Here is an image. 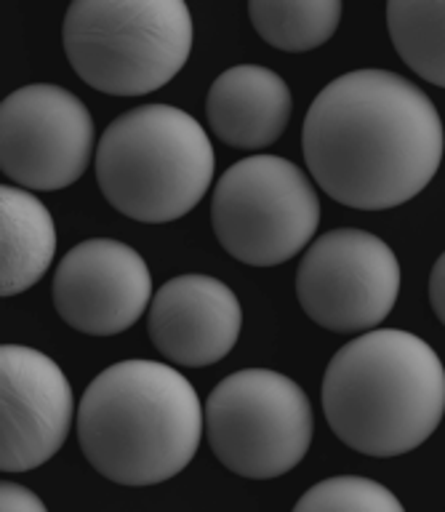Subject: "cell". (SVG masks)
Segmentation results:
<instances>
[{
  "mask_svg": "<svg viewBox=\"0 0 445 512\" xmlns=\"http://www.w3.org/2000/svg\"><path fill=\"white\" fill-rule=\"evenodd\" d=\"M443 144V120L430 96L387 70L331 80L302 128L304 160L320 190L360 211L416 198L438 174Z\"/></svg>",
  "mask_w": 445,
  "mask_h": 512,
  "instance_id": "1",
  "label": "cell"
},
{
  "mask_svg": "<svg viewBox=\"0 0 445 512\" xmlns=\"http://www.w3.org/2000/svg\"><path fill=\"white\" fill-rule=\"evenodd\" d=\"M206 432L195 387L174 366L120 360L88 384L78 406L80 451L120 486H155L192 462Z\"/></svg>",
  "mask_w": 445,
  "mask_h": 512,
  "instance_id": "2",
  "label": "cell"
},
{
  "mask_svg": "<svg viewBox=\"0 0 445 512\" xmlns=\"http://www.w3.org/2000/svg\"><path fill=\"white\" fill-rule=\"evenodd\" d=\"M323 414L344 446L368 456L419 448L445 416V368L416 334L376 328L336 352L323 376Z\"/></svg>",
  "mask_w": 445,
  "mask_h": 512,
  "instance_id": "3",
  "label": "cell"
},
{
  "mask_svg": "<svg viewBox=\"0 0 445 512\" xmlns=\"http://www.w3.org/2000/svg\"><path fill=\"white\" fill-rule=\"evenodd\" d=\"M96 182L112 208L144 224L182 219L214 182V147L190 112L144 104L104 128Z\"/></svg>",
  "mask_w": 445,
  "mask_h": 512,
  "instance_id": "4",
  "label": "cell"
},
{
  "mask_svg": "<svg viewBox=\"0 0 445 512\" xmlns=\"http://www.w3.org/2000/svg\"><path fill=\"white\" fill-rule=\"evenodd\" d=\"M62 43L96 91L152 94L190 59L192 16L182 0H78L64 14Z\"/></svg>",
  "mask_w": 445,
  "mask_h": 512,
  "instance_id": "5",
  "label": "cell"
},
{
  "mask_svg": "<svg viewBox=\"0 0 445 512\" xmlns=\"http://www.w3.org/2000/svg\"><path fill=\"white\" fill-rule=\"evenodd\" d=\"M203 414L208 446L240 478H280L310 451V398L294 379L270 368H246L222 379Z\"/></svg>",
  "mask_w": 445,
  "mask_h": 512,
  "instance_id": "6",
  "label": "cell"
},
{
  "mask_svg": "<svg viewBox=\"0 0 445 512\" xmlns=\"http://www.w3.org/2000/svg\"><path fill=\"white\" fill-rule=\"evenodd\" d=\"M216 240L251 267L294 259L320 224V200L302 168L278 155H254L230 166L211 198Z\"/></svg>",
  "mask_w": 445,
  "mask_h": 512,
  "instance_id": "7",
  "label": "cell"
},
{
  "mask_svg": "<svg viewBox=\"0 0 445 512\" xmlns=\"http://www.w3.org/2000/svg\"><path fill=\"white\" fill-rule=\"evenodd\" d=\"M400 294L398 256L382 238L344 227L320 235L296 270V296L320 328L334 334L371 331Z\"/></svg>",
  "mask_w": 445,
  "mask_h": 512,
  "instance_id": "8",
  "label": "cell"
},
{
  "mask_svg": "<svg viewBox=\"0 0 445 512\" xmlns=\"http://www.w3.org/2000/svg\"><path fill=\"white\" fill-rule=\"evenodd\" d=\"M94 118L78 96L54 83H32L0 107V163L24 190H64L86 174Z\"/></svg>",
  "mask_w": 445,
  "mask_h": 512,
  "instance_id": "9",
  "label": "cell"
},
{
  "mask_svg": "<svg viewBox=\"0 0 445 512\" xmlns=\"http://www.w3.org/2000/svg\"><path fill=\"white\" fill-rule=\"evenodd\" d=\"M150 299L147 262L120 240H83L54 272L56 312L80 334H120L142 318Z\"/></svg>",
  "mask_w": 445,
  "mask_h": 512,
  "instance_id": "10",
  "label": "cell"
},
{
  "mask_svg": "<svg viewBox=\"0 0 445 512\" xmlns=\"http://www.w3.org/2000/svg\"><path fill=\"white\" fill-rule=\"evenodd\" d=\"M3 454L6 472L46 464L70 435L75 400L67 376L43 352L3 344Z\"/></svg>",
  "mask_w": 445,
  "mask_h": 512,
  "instance_id": "11",
  "label": "cell"
},
{
  "mask_svg": "<svg viewBox=\"0 0 445 512\" xmlns=\"http://www.w3.org/2000/svg\"><path fill=\"white\" fill-rule=\"evenodd\" d=\"M243 307L227 283L211 275H179L158 288L147 331L155 350L176 366L203 368L238 344Z\"/></svg>",
  "mask_w": 445,
  "mask_h": 512,
  "instance_id": "12",
  "label": "cell"
},
{
  "mask_svg": "<svg viewBox=\"0 0 445 512\" xmlns=\"http://www.w3.org/2000/svg\"><path fill=\"white\" fill-rule=\"evenodd\" d=\"M294 110L288 83L259 64H238L211 83L208 126L238 150H264L283 136Z\"/></svg>",
  "mask_w": 445,
  "mask_h": 512,
  "instance_id": "13",
  "label": "cell"
},
{
  "mask_svg": "<svg viewBox=\"0 0 445 512\" xmlns=\"http://www.w3.org/2000/svg\"><path fill=\"white\" fill-rule=\"evenodd\" d=\"M3 214V283L0 294L16 296L38 283L54 262L56 227L32 192L0 187Z\"/></svg>",
  "mask_w": 445,
  "mask_h": 512,
  "instance_id": "14",
  "label": "cell"
},
{
  "mask_svg": "<svg viewBox=\"0 0 445 512\" xmlns=\"http://www.w3.org/2000/svg\"><path fill=\"white\" fill-rule=\"evenodd\" d=\"M254 30L270 46L302 54L334 38L342 22L339 0H254L248 6Z\"/></svg>",
  "mask_w": 445,
  "mask_h": 512,
  "instance_id": "15",
  "label": "cell"
},
{
  "mask_svg": "<svg viewBox=\"0 0 445 512\" xmlns=\"http://www.w3.org/2000/svg\"><path fill=\"white\" fill-rule=\"evenodd\" d=\"M387 30L400 59L422 80L445 88V3L387 6Z\"/></svg>",
  "mask_w": 445,
  "mask_h": 512,
  "instance_id": "16",
  "label": "cell"
},
{
  "mask_svg": "<svg viewBox=\"0 0 445 512\" xmlns=\"http://www.w3.org/2000/svg\"><path fill=\"white\" fill-rule=\"evenodd\" d=\"M294 512H406L390 488L371 478L339 475L304 491Z\"/></svg>",
  "mask_w": 445,
  "mask_h": 512,
  "instance_id": "17",
  "label": "cell"
},
{
  "mask_svg": "<svg viewBox=\"0 0 445 512\" xmlns=\"http://www.w3.org/2000/svg\"><path fill=\"white\" fill-rule=\"evenodd\" d=\"M0 504H3V512H48L46 504L40 502L30 488L8 483V480L0 486Z\"/></svg>",
  "mask_w": 445,
  "mask_h": 512,
  "instance_id": "18",
  "label": "cell"
},
{
  "mask_svg": "<svg viewBox=\"0 0 445 512\" xmlns=\"http://www.w3.org/2000/svg\"><path fill=\"white\" fill-rule=\"evenodd\" d=\"M430 302L438 320L445 326V251L440 256L430 275Z\"/></svg>",
  "mask_w": 445,
  "mask_h": 512,
  "instance_id": "19",
  "label": "cell"
}]
</instances>
